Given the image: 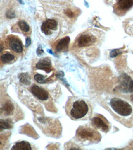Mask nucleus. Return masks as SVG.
<instances>
[{"label":"nucleus","mask_w":133,"mask_h":150,"mask_svg":"<svg viewBox=\"0 0 133 150\" xmlns=\"http://www.w3.org/2000/svg\"><path fill=\"white\" fill-rule=\"evenodd\" d=\"M101 105L116 121L128 128L133 127V105L117 96H107Z\"/></svg>","instance_id":"nucleus-1"},{"label":"nucleus","mask_w":133,"mask_h":150,"mask_svg":"<svg viewBox=\"0 0 133 150\" xmlns=\"http://www.w3.org/2000/svg\"><path fill=\"white\" fill-rule=\"evenodd\" d=\"M67 115L74 121H85L91 117L93 110L87 100L77 97H69L65 106Z\"/></svg>","instance_id":"nucleus-2"},{"label":"nucleus","mask_w":133,"mask_h":150,"mask_svg":"<svg viewBox=\"0 0 133 150\" xmlns=\"http://www.w3.org/2000/svg\"><path fill=\"white\" fill-rule=\"evenodd\" d=\"M75 139L83 145H91L101 140V135L92 125H84L76 130Z\"/></svg>","instance_id":"nucleus-3"},{"label":"nucleus","mask_w":133,"mask_h":150,"mask_svg":"<svg viewBox=\"0 0 133 150\" xmlns=\"http://www.w3.org/2000/svg\"><path fill=\"white\" fill-rule=\"evenodd\" d=\"M97 31H88L81 34L77 39V45L81 47H87L96 44L99 38V35H98Z\"/></svg>","instance_id":"nucleus-4"},{"label":"nucleus","mask_w":133,"mask_h":150,"mask_svg":"<svg viewBox=\"0 0 133 150\" xmlns=\"http://www.w3.org/2000/svg\"><path fill=\"white\" fill-rule=\"evenodd\" d=\"M120 91L125 94H133V76L131 75L123 73L119 77Z\"/></svg>","instance_id":"nucleus-5"},{"label":"nucleus","mask_w":133,"mask_h":150,"mask_svg":"<svg viewBox=\"0 0 133 150\" xmlns=\"http://www.w3.org/2000/svg\"><path fill=\"white\" fill-rule=\"evenodd\" d=\"M91 125L97 130L107 133L111 129V124L103 115L96 114L91 119Z\"/></svg>","instance_id":"nucleus-6"},{"label":"nucleus","mask_w":133,"mask_h":150,"mask_svg":"<svg viewBox=\"0 0 133 150\" xmlns=\"http://www.w3.org/2000/svg\"><path fill=\"white\" fill-rule=\"evenodd\" d=\"M7 44L12 52L17 54H20L23 52V44L18 37L14 35L9 36L7 38Z\"/></svg>","instance_id":"nucleus-7"},{"label":"nucleus","mask_w":133,"mask_h":150,"mask_svg":"<svg viewBox=\"0 0 133 150\" xmlns=\"http://www.w3.org/2000/svg\"><path fill=\"white\" fill-rule=\"evenodd\" d=\"M133 6V0H118L114 6V12L118 16H123Z\"/></svg>","instance_id":"nucleus-8"},{"label":"nucleus","mask_w":133,"mask_h":150,"mask_svg":"<svg viewBox=\"0 0 133 150\" xmlns=\"http://www.w3.org/2000/svg\"><path fill=\"white\" fill-rule=\"evenodd\" d=\"M30 91L36 98L42 102L47 101L50 98V96L47 91L39 86L33 84L30 87Z\"/></svg>","instance_id":"nucleus-9"},{"label":"nucleus","mask_w":133,"mask_h":150,"mask_svg":"<svg viewBox=\"0 0 133 150\" xmlns=\"http://www.w3.org/2000/svg\"><path fill=\"white\" fill-rule=\"evenodd\" d=\"M57 27H58V23L55 20L47 19L42 23L41 30L44 34L49 35L51 34V30H56Z\"/></svg>","instance_id":"nucleus-10"},{"label":"nucleus","mask_w":133,"mask_h":150,"mask_svg":"<svg viewBox=\"0 0 133 150\" xmlns=\"http://www.w3.org/2000/svg\"><path fill=\"white\" fill-rule=\"evenodd\" d=\"M36 68L38 70L45 71L47 73H50L53 70L51 61L49 58L40 59L36 64Z\"/></svg>","instance_id":"nucleus-11"},{"label":"nucleus","mask_w":133,"mask_h":150,"mask_svg":"<svg viewBox=\"0 0 133 150\" xmlns=\"http://www.w3.org/2000/svg\"><path fill=\"white\" fill-rule=\"evenodd\" d=\"M69 42H70V38L69 36H66L62 39H60L55 46L56 52H61L67 51Z\"/></svg>","instance_id":"nucleus-12"},{"label":"nucleus","mask_w":133,"mask_h":150,"mask_svg":"<svg viewBox=\"0 0 133 150\" xmlns=\"http://www.w3.org/2000/svg\"><path fill=\"white\" fill-rule=\"evenodd\" d=\"M12 149L14 150H31V145L30 143L25 141H21L15 143V145L12 146Z\"/></svg>","instance_id":"nucleus-13"},{"label":"nucleus","mask_w":133,"mask_h":150,"mask_svg":"<svg viewBox=\"0 0 133 150\" xmlns=\"http://www.w3.org/2000/svg\"><path fill=\"white\" fill-rule=\"evenodd\" d=\"M2 110H3V112L6 115H11L14 111V104L9 102H6L4 105H3V107L2 108Z\"/></svg>","instance_id":"nucleus-14"},{"label":"nucleus","mask_w":133,"mask_h":150,"mask_svg":"<svg viewBox=\"0 0 133 150\" xmlns=\"http://www.w3.org/2000/svg\"><path fill=\"white\" fill-rule=\"evenodd\" d=\"M15 59V57L13 54L10 52H4L1 55V61L4 64H9Z\"/></svg>","instance_id":"nucleus-15"},{"label":"nucleus","mask_w":133,"mask_h":150,"mask_svg":"<svg viewBox=\"0 0 133 150\" xmlns=\"http://www.w3.org/2000/svg\"><path fill=\"white\" fill-rule=\"evenodd\" d=\"M18 78L24 85H30L31 84V79L28 73H20L18 75Z\"/></svg>","instance_id":"nucleus-16"},{"label":"nucleus","mask_w":133,"mask_h":150,"mask_svg":"<svg viewBox=\"0 0 133 150\" xmlns=\"http://www.w3.org/2000/svg\"><path fill=\"white\" fill-rule=\"evenodd\" d=\"M0 126L1 129H9L12 127V122L11 120H1V122H0Z\"/></svg>","instance_id":"nucleus-17"},{"label":"nucleus","mask_w":133,"mask_h":150,"mask_svg":"<svg viewBox=\"0 0 133 150\" xmlns=\"http://www.w3.org/2000/svg\"><path fill=\"white\" fill-rule=\"evenodd\" d=\"M18 25L22 32L25 33H28L30 31V28L28 25V23L26 22H25L24 21H19L18 23Z\"/></svg>","instance_id":"nucleus-18"},{"label":"nucleus","mask_w":133,"mask_h":150,"mask_svg":"<svg viewBox=\"0 0 133 150\" xmlns=\"http://www.w3.org/2000/svg\"><path fill=\"white\" fill-rule=\"evenodd\" d=\"M34 79L39 84H45L47 82V80L46 77L41 74H36L34 75Z\"/></svg>","instance_id":"nucleus-19"},{"label":"nucleus","mask_w":133,"mask_h":150,"mask_svg":"<svg viewBox=\"0 0 133 150\" xmlns=\"http://www.w3.org/2000/svg\"><path fill=\"white\" fill-rule=\"evenodd\" d=\"M122 53V52L119 49H113L110 52V55L112 58H114V57H115L116 56L121 54Z\"/></svg>","instance_id":"nucleus-20"},{"label":"nucleus","mask_w":133,"mask_h":150,"mask_svg":"<svg viewBox=\"0 0 133 150\" xmlns=\"http://www.w3.org/2000/svg\"><path fill=\"white\" fill-rule=\"evenodd\" d=\"M6 15L9 18H14L15 17V14L12 11H8V12H6Z\"/></svg>","instance_id":"nucleus-21"},{"label":"nucleus","mask_w":133,"mask_h":150,"mask_svg":"<svg viewBox=\"0 0 133 150\" xmlns=\"http://www.w3.org/2000/svg\"><path fill=\"white\" fill-rule=\"evenodd\" d=\"M36 53H37V55H39V56L41 55L44 53V51H43V49H42L41 45H39V47H37V51H36Z\"/></svg>","instance_id":"nucleus-22"},{"label":"nucleus","mask_w":133,"mask_h":150,"mask_svg":"<svg viewBox=\"0 0 133 150\" xmlns=\"http://www.w3.org/2000/svg\"><path fill=\"white\" fill-rule=\"evenodd\" d=\"M31 44V40L30 38H27V40H26V47H28L30 46V45Z\"/></svg>","instance_id":"nucleus-23"},{"label":"nucleus","mask_w":133,"mask_h":150,"mask_svg":"<svg viewBox=\"0 0 133 150\" xmlns=\"http://www.w3.org/2000/svg\"><path fill=\"white\" fill-rule=\"evenodd\" d=\"M130 98H131V101L133 103V94L131 96V97H130Z\"/></svg>","instance_id":"nucleus-24"},{"label":"nucleus","mask_w":133,"mask_h":150,"mask_svg":"<svg viewBox=\"0 0 133 150\" xmlns=\"http://www.w3.org/2000/svg\"><path fill=\"white\" fill-rule=\"evenodd\" d=\"M18 1H19V2H20L21 4H23V3L22 1V0H18Z\"/></svg>","instance_id":"nucleus-25"}]
</instances>
